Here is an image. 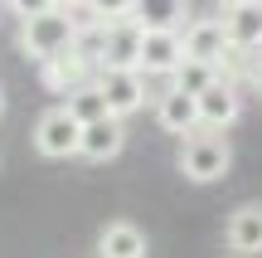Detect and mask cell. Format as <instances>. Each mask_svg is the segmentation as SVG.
I'll return each mask as SVG.
<instances>
[{"label": "cell", "mask_w": 262, "mask_h": 258, "mask_svg": "<svg viewBox=\"0 0 262 258\" xmlns=\"http://www.w3.org/2000/svg\"><path fill=\"white\" fill-rule=\"evenodd\" d=\"M150 253V239L141 224L131 220H112L97 229V258H146Z\"/></svg>", "instance_id": "cell-12"}, {"label": "cell", "mask_w": 262, "mask_h": 258, "mask_svg": "<svg viewBox=\"0 0 262 258\" xmlns=\"http://www.w3.org/2000/svg\"><path fill=\"white\" fill-rule=\"evenodd\" d=\"M122 146H126V122L122 117H102V122H93V127H83V161H117L122 156Z\"/></svg>", "instance_id": "cell-14"}, {"label": "cell", "mask_w": 262, "mask_h": 258, "mask_svg": "<svg viewBox=\"0 0 262 258\" xmlns=\"http://www.w3.org/2000/svg\"><path fill=\"white\" fill-rule=\"evenodd\" d=\"M63 107H68V112H73L83 127H93V122H102V117H112V112H107L102 88H97V78H93V83H83V88H73V93L63 97Z\"/></svg>", "instance_id": "cell-17"}, {"label": "cell", "mask_w": 262, "mask_h": 258, "mask_svg": "<svg viewBox=\"0 0 262 258\" xmlns=\"http://www.w3.org/2000/svg\"><path fill=\"white\" fill-rule=\"evenodd\" d=\"M0 117H5V88H0Z\"/></svg>", "instance_id": "cell-23"}, {"label": "cell", "mask_w": 262, "mask_h": 258, "mask_svg": "<svg viewBox=\"0 0 262 258\" xmlns=\"http://www.w3.org/2000/svg\"><path fill=\"white\" fill-rule=\"evenodd\" d=\"M238 5H253V0H219V10H238Z\"/></svg>", "instance_id": "cell-22"}, {"label": "cell", "mask_w": 262, "mask_h": 258, "mask_svg": "<svg viewBox=\"0 0 262 258\" xmlns=\"http://www.w3.org/2000/svg\"><path fill=\"white\" fill-rule=\"evenodd\" d=\"M180 39H185V58H199V64H214L228 54V39H224V19L219 15H199L189 19L185 29H180Z\"/></svg>", "instance_id": "cell-9"}, {"label": "cell", "mask_w": 262, "mask_h": 258, "mask_svg": "<svg viewBox=\"0 0 262 258\" xmlns=\"http://www.w3.org/2000/svg\"><path fill=\"white\" fill-rule=\"evenodd\" d=\"M141 34H146V29H141L136 19H112V25L97 34V44H93L97 68H136L141 73Z\"/></svg>", "instance_id": "cell-5"}, {"label": "cell", "mask_w": 262, "mask_h": 258, "mask_svg": "<svg viewBox=\"0 0 262 258\" xmlns=\"http://www.w3.org/2000/svg\"><path fill=\"white\" fill-rule=\"evenodd\" d=\"M54 5H58V10H88L93 0H54Z\"/></svg>", "instance_id": "cell-21"}, {"label": "cell", "mask_w": 262, "mask_h": 258, "mask_svg": "<svg viewBox=\"0 0 262 258\" xmlns=\"http://www.w3.org/2000/svg\"><path fill=\"white\" fill-rule=\"evenodd\" d=\"M180 64H185L180 29H146L141 34V78H170Z\"/></svg>", "instance_id": "cell-7"}, {"label": "cell", "mask_w": 262, "mask_h": 258, "mask_svg": "<svg viewBox=\"0 0 262 258\" xmlns=\"http://www.w3.org/2000/svg\"><path fill=\"white\" fill-rule=\"evenodd\" d=\"M29 142H34V151L44 156V161H68V156L83 151V122L58 103V107H49V112H39Z\"/></svg>", "instance_id": "cell-3"}, {"label": "cell", "mask_w": 262, "mask_h": 258, "mask_svg": "<svg viewBox=\"0 0 262 258\" xmlns=\"http://www.w3.org/2000/svg\"><path fill=\"white\" fill-rule=\"evenodd\" d=\"M78 44V19L73 10H44V15L19 19V54L34 58V64H49L54 54H68Z\"/></svg>", "instance_id": "cell-1"}, {"label": "cell", "mask_w": 262, "mask_h": 258, "mask_svg": "<svg viewBox=\"0 0 262 258\" xmlns=\"http://www.w3.org/2000/svg\"><path fill=\"white\" fill-rule=\"evenodd\" d=\"M10 10H15L19 19H29V15H44V10H54V0H5Z\"/></svg>", "instance_id": "cell-19"}, {"label": "cell", "mask_w": 262, "mask_h": 258, "mask_svg": "<svg viewBox=\"0 0 262 258\" xmlns=\"http://www.w3.org/2000/svg\"><path fill=\"white\" fill-rule=\"evenodd\" d=\"M243 88H253V93L262 97V54H253V64H248V78H243Z\"/></svg>", "instance_id": "cell-20"}, {"label": "cell", "mask_w": 262, "mask_h": 258, "mask_svg": "<svg viewBox=\"0 0 262 258\" xmlns=\"http://www.w3.org/2000/svg\"><path fill=\"white\" fill-rule=\"evenodd\" d=\"M97 88L107 97V112L122 117V122L146 107V78L136 68H97Z\"/></svg>", "instance_id": "cell-6"}, {"label": "cell", "mask_w": 262, "mask_h": 258, "mask_svg": "<svg viewBox=\"0 0 262 258\" xmlns=\"http://www.w3.org/2000/svg\"><path fill=\"white\" fill-rule=\"evenodd\" d=\"M185 15H189L185 0H136V10H131V19L141 29H180Z\"/></svg>", "instance_id": "cell-15"}, {"label": "cell", "mask_w": 262, "mask_h": 258, "mask_svg": "<svg viewBox=\"0 0 262 258\" xmlns=\"http://www.w3.org/2000/svg\"><path fill=\"white\" fill-rule=\"evenodd\" d=\"M156 127L160 132H170V136H194L199 132V103L189 93H175V88H165V93L156 97Z\"/></svg>", "instance_id": "cell-11"}, {"label": "cell", "mask_w": 262, "mask_h": 258, "mask_svg": "<svg viewBox=\"0 0 262 258\" xmlns=\"http://www.w3.org/2000/svg\"><path fill=\"white\" fill-rule=\"evenodd\" d=\"M93 10L97 19H102V25H112V19H131V10H136V0H93Z\"/></svg>", "instance_id": "cell-18"}, {"label": "cell", "mask_w": 262, "mask_h": 258, "mask_svg": "<svg viewBox=\"0 0 262 258\" xmlns=\"http://www.w3.org/2000/svg\"><path fill=\"white\" fill-rule=\"evenodd\" d=\"M214 83H219V68H214V64H199V58H185V64H180L175 73L165 78V88H175V93H189V97L209 93Z\"/></svg>", "instance_id": "cell-16"}, {"label": "cell", "mask_w": 262, "mask_h": 258, "mask_svg": "<svg viewBox=\"0 0 262 258\" xmlns=\"http://www.w3.org/2000/svg\"><path fill=\"white\" fill-rule=\"evenodd\" d=\"M175 171L185 175V181H194V185L224 181V175L233 171V146H228V136L224 132H194V136H185L180 151H175Z\"/></svg>", "instance_id": "cell-2"}, {"label": "cell", "mask_w": 262, "mask_h": 258, "mask_svg": "<svg viewBox=\"0 0 262 258\" xmlns=\"http://www.w3.org/2000/svg\"><path fill=\"white\" fill-rule=\"evenodd\" d=\"M219 19H224L228 49H243V54H257V49H262V0L238 5V10H224Z\"/></svg>", "instance_id": "cell-13"}, {"label": "cell", "mask_w": 262, "mask_h": 258, "mask_svg": "<svg viewBox=\"0 0 262 258\" xmlns=\"http://www.w3.org/2000/svg\"><path fill=\"white\" fill-rule=\"evenodd\" d=\"M93 78H97V58H93L88 44H73L68 54H54L49 64H39V83L49 93H58V97H68L73 88L93 83Z\"/></svg>", "instance_id": "cell-4"}, {"label": "cell", "mask_w": 262, "mask_h": 258, "mask_svg": "<svg viewBox=\"0 0 262 258\" xmlns=\"http://www.w3.org/2000/svg\"><path fill=\"white\" fill-rule=\"evenodd\" d=\"M194 103H199V132H228V127L243 117V88L219 78V83L209 88V93H199Z\"/></svg>", "instance_id": "cell-8"}, {"label": "cell", "mask_w": 262, "mask_h": 258, "mask_svg": "<svg viewBox=\"0 0 262 258\" xmlns=\"http://www.w3.org/2000/svg\"><path fill=\"white\" fill-rule=\"evenodd\" d=\"M224 244H228L238 258H257V253H262V205H257V200L238 205V210L224 220Z\"/></svg>", "instance_id": "cell-10"}]
</instances>
